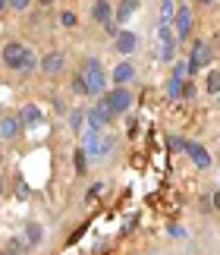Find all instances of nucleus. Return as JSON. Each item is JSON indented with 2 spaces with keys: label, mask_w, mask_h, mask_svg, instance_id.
<instances>
[{
  "label": "nucleus",
  "mask_w": 220,
  "mask_h": 255,
  "mask_svg": "<svg viewBox=\"0 0 220 255\" xmlns=\"http://www.w3.org/2000/svg\"><path fill=\"white\" fill-rule=\"evenodd\" d=\"M0 63L6 66V70H19V73H25V70H35V54L28 51L25 44H19V41H6L3 47V54H0Z\"/></svg>",
  "instance_id": "1"
},
{
  "label": "nucleus",
  "mask_w": 220,
  "mask_h": 255,
  "mask_svg": "<svg viewBox=\"0 0 220 255\" xmlns=\"http://www.w3.org/2000/svg\"><path fill=\"white\" fill-rule=\"evenodd\" d=\"M135 6H138V0H123V3H119V9H116V22L129 19V16L135 13Z\"/></svg>",
  "instance_id": "18"
},
{
  "label": "nucleus",
  "mask_w": 220,
  "mask_h": 255,
  "mask_svg": "<svg viewBox=\"0 0 220 255\" xmlns=\"http://www.w3.org/2000/svg\"><path fill=\"white\" fill-rule=\"evenodd\" d=\"M0 164H3V151H0Z\"/></svg>",
  "instance_id": "35"
},
{
  "label": "nucleus",
  "mask_w": 220,
  "mask_h": 255,
  "mask_svg": "<svg viewBox=\"0 0 220 255\" xmlns=\"http://www.w3.org/2000/svg\"><path fill=\"white\" fill-rule=\"evenodd\" d=\"M6 6H13V9H25V6H28V0H6Z\"/></svg>",
  "instance_id": "27"
},
{
  "label": "nucleus",
  "mask_w": 220,
  "mask_h": 255,
  "mask_svg": "<svg viewBox=\"0 0 220 255\" xmlns=\"http://www.w3.org/2000/svg\"><path fill=\"white\" fill-rule=\"evenodd\" d=\"M198 3H211V0H198Z\"/></svg>",
  "instance_id": "34"
},
{
  "label": "nucleus",
  "mask_w": 220,
  "mask_h": 255,
  "mask_svg": "<svg viewBox=\"0 0 220 255\" xmlns=\"http://www.w3.org/2000/svg\"><path fill=\"white\" fill-rule=\"evenodd\" d=\"M135 79V66L132 63H116L113 66V82H119V88H123V82H132Z\"/></svg>",
  "instance_id": "13"
},
{
  "label": "nucleus",
  "mask_w": 220,
  "mask_h": 255,
  "mask_svg": "<svg viewBox=\"0 0 220 255\" xmlns=\"http://www.w3.org/2000/svg\"><path fill=\"white\" fill-rule=\"evenodd\" d=\"M211 60H214V57H211V47H208L205 41H195V44H192V54H189V63H186V73L195 76L202 66H208Z\"/></svg>",
  "instance_id": "5"
},
{
  "label": "nucleus",
  "mask_w": 220,
  "mask_h": 255,
  "mask_svg": "<svg viewBox=\"0 0 220 255\" xmlns=\"http://www.w3.org/2000/svg\"><path fill=\"white\" fill-rule=\"evenodd\" d=\"M19 123H22V126H35V123H41V111H38L35 104H25V107H22V114H19Z\"/></svg>",
  "instance_id": "15"
},
{
  "label": "nucleus",
  "mask_w": 220,
  "mask_h": 255,
  "mask_svg": "<svg viewBox=\"0 0 220 255\" xmlns=\"http://www.w3.org/2000/svg\"><path fill=\"white\" fill-rule=\"evenodd\" d=\"M167 233H170V237H173V240H183V237H186V230L179 227V224H173V227H170Z\"/></svg>",
  "instance_id": "25"
},
{
  "label": "nucleus",
  "mask_w": 220,
  "mask_h": 255,
  "mask_svg": "<svg viewBox=\"0 0 220 255\" xmlns=\"http://www.w3.org/2000/svg\"><path fill=\"white\" fill-rule=\"evenodd\" d=\"M110 16H113V9H110V3L107 0H95V6H92V19L95 22H110Z\"/></svg>",
  "instance_id": "14"
},
{
  "label": "nucleus",
  "mask_w": 220,
  "mask_h": 255,
  "mask_svg": "<svg viewBox=\"0 0 220 255\" xmlns=\"http://www.w3.org/2000/svg\"><path fill=\"white\" fill-rule=\"evenodd\" d=\"M167 95L170 98H179V95H183V79H176V76H173V79L167 82Z\"/></svg>",
  "instance_id": "19"
},
{
  "label": "nucleus",
  "mask_w": 220,
  "mask_h": 255,
  "mask_svg": "<svg viewBox=\"0 0 220 255\" xmlns=\"http://www.w3.org/2000/svg\"><path fill=\"white\" fill-rule=\"evenodd\" d=\"M41 240H44V227H41V224H28V227H25V243L35 246V243H41Z\"/></svg>",
  "instance_id": "16"
},
{
  "label": "nucleus",
  "mask_w": 220,
  "mask_h": 255,
  "mask_svg": "<svg viewBox=\"0 0 220 255\" xmlns=\"http://www.w3.org/2000/svg\"><path fill=\"white\" fill-rule=\"evenodd\" d=\"M0 66H3V63H0Z\"/></svg>",
  "instance_id": "38"
},
{
  "label": "nucleus",
  "mask_w": 220,
  "mask_h": 255,
  "mask_svg": "<svg viewBox=\"0 0 220 255\" xmlns=\"http://www.w3.org/2000/svg\"><path fill=\"white\" fill-rule=\"evenodd\" d=\"M85 167H88V154L79 148V151H76V170H79V173H85Z\"/></svg>",
  "instance_id": "22"
},
{
  "label": "nucleus",
  "mask_w": 220,
  "mask_h": 255,
  "mask_svg": "<svg viewBox=\"0 0 220 255\" xmlns=\"http://www.w3.org/2000/svg\"><path fill=\"white\" fill-rule=\"evenodd\" d=\"M82 151H85L92 161H104L107 154L113 151V139H101V132L85 129V132H82Z\"/></svg>",
  "instance_id": "2"
},
{
  "label": "nucleus",
  "mask_w": 220,
  "mask_h": 255,
  "mask_svg": "<svg viewBox=\"0 0 220 255\" xmlns=\"http://www.w3.org/2000/svg\"><path fill=\"white\" fill-rule=\"evenodd\" d=\"M38 3H41V6H51V3H54V0H38Z\"/></svg>",
  "instance_id": "31"
},
{
  "label": "nucleus",
  "mask_w": 220,
  "mask_h": 255,
  "mask_svg": "<svg viewBox=\"0 0 220 255\" xmlns=\"http://www.w3.org/2000/svg\"><path fill=\"white\" fill-rule=\"evenodd\" d=\"M211 205H214V208H217V211H220V189H217V192H214V195H211Z\"/></svg>",
  "instance_id": "30"
},
{
  "label": "nucleus",
  "mask_w": 220,
  "mask_h": 255,
  "mask_svg": "<svg viewBox=\"0 0 220 255\" xmlns=\"http://www.w3.org/2000/svg\"><path fill=\"white\" fill-rule=\"evenodd\" d=\"M41 70H44L47 76H60V73L66 70V54H63V51L44 54V57H41Z\"/></svg>",
  "instance_id": "9"
},
{
  "label": "nucleus",
  "mask_w": 220,
  "mask_h": 255,
  "mask_svg": "<svg viewBox=\"0 0 220 255\" xmlns=\"http://www.w3.org/2000/svg\"><path fill=\"white\" fill-rule=\"evenodd\" d=\"M82 82H85V92L88 95H104L107 76H104V70H101V63H98V60H85V66H82Z\"/></svg>",
  "instance_id": "3"
},
{
  "label": "nucleus",
  "mask_w": 220,
  "mask_h": 255,
  "mask_svg": "<svg viewBox=\"0 0 220 255\" xmlns=\"http://www.w3.org/2000/svg\"><path fill=\"white\" fill-rule=\"evenodd\" d=\"M173 44H176L173 28L161 25V28H157V35H154V54H157V60H164V63L173 60Z\"/></svg>",
  "instance_id": "4"
},
{
  "label": "nucleus",
  "mask_w": 220,
  "mask_h": 255,
  "mask_svg": "<svg viewBox=\"0 0 220 255\" xmlns=\"http://www.w3.org/2000/svg\"><path fill=\"white\" fill-rule=\"evenodd\" d=\"M19 132H22V123H19V117H0V139H6V142H13L19 139Z\"/></svg>",
  "instance_id": "11"
},
{
  "label": "nucleus",
  "mask_w": 220,
  "mask_h": 255,
  "mask_svg": "<svg viewBox=\"0 0 220 255\" xmlns=\"http://www.w3.org/2000/svg\"><path fill=\"white\" fill-rule=\"evenodd\" d=\"M208 92H211V95H217V92H220V70L208 76Z\"/></svg>",
  "instance_id": "20"
},
{
  "label": "nucleus",
  "mask_w": 220,
  "mask_h": 255,
  "mask_svg": "<svg viewBox=\"0 0 220 255\" xmlns=\"http://www.w3.org/2000/svg\"><path fill=\"white\" fill-rule=\"evenodd\" d=\"M151 255H157V252H151Z\"/></svg>",
  "instance_id": "37"
},
{
  "label": "nucleus",
  "mask_w": 220,
  "mask_h": 255,
  "mask_svg": "<svg viewBox=\"0 0 220 255\" xmlns=\"http://www.w3.org/2000/svg\"><path fill=\"white\" fill-rule=\"evenodd\" d=\"M186 154L192 158V164H195L198 170H208V167H211V154H208L198 142H186Z\"/></svg>",
  "instance_id": "10"
},
{
  "label": "nucleus",
  "mask_w": 220,
  "mask_h": 255,
  "mask_svg": "<svg viewBox=\"0 0 220 255\" xmlns=\"http://www.w3.org/2000/svg\"><path fill=\"white\" fill-rule=\"evenodd\" d=\"M217 44H220V32H217Z\"/></svg>",
  "instance_id": "36"
},
{
  "label": "nucleus",
  "mask_w": 220,
  "mask_h": 255,
  "mask_svg": "<svg viewBox=\"0 0 220 255\" xmlns=\"http://www.w3.org/2000/svg\"><path fill=\"white\" fill-rule=\"evenodd\" d=\"M101 101L107 104V111L110 114H123V111H129V104H132V95H129L126 92V88H113V92H107L104 98H101Z\"/></svg>",
  "instance_id": "6"
},
{
  "label": "nucleus",
  "mask_w": 220,
  "mask_h": 255,
  "mask_svg": "<svg viewBox=\"0 0 220 255\" xmlns=\"http://www.w3.org/2000/svg\"><path fill=\"white\" fill-rule=\"evenodd\" d=\"M176 16V3L173 0H161V25H170Z\"/></svg>",
  "instance_id": "17"
},
{
  "label": "nucleus",
  "mask_w": 220,
  "mask_h": 255,
  "mask_svg": "<svg viewBox=\"0 0 220 255\" xmlns=\"http://www.w3.org/2000/svg\"><path fill=\"white\" fill-rule=\"evenodd\" d=\"M189 32H192V6H179L176 16H173V38L186 41Z\"/></svg>",
  "instance_id": "8"
},
{
  "label": "nucleus",
  "mask_w": 220,
  "mask_h": 255,
  "mask_svg": "<svg viewBox=\"0 0 220 255\" xmlns=\"http://www.w3.org/2000/svg\"><path fill=\"white\" fill-rule=\"evenodd\" d=\"M0 192H3V176H0Z\"/></svg>",
  "instance_id": "33"
},
{
  "label": "nucleus",
  "mask_w": 220,
  "mask_h": 255,
  "mask_svg": "<svg viewBox=\"0 0 220 255\" xmlns=\"http://www.w3.org/2000/svg\"><path fill=\"white\" fill-rule=\"evenodd\" d=\"M170 148H176V151H179V148H186V142L179 139V135H173V139H170Z\"/></svg>",
  "instance_id": "28"
},
{
  "label": "nucleus",
  "mask_w": 220,
  "mask_h": 255,
  "mask_svg": "<svg viewBox=\"0 0 220 255\" xmlns=\"http://www.w3.org/2000/svg\"><path fill=\"white\" fill-rule=\"evenodd\" d=\"M183 98H195V85L192 82H183Z\"/></svg>",
  "instance_id": "26"
},
{
  "label": "nucleus",
  "mask_w": 220,
  "mask_h": 255,
  "mask_svg": "<svg viewBox=\"0 0 220 255\" xmlns=\"http://www.w3.org/2000/svg\"><path fill=\"white\" fill-rule=\"evenodd\" d=\"M98 192H101V183H95V186H92V189H88V202H92V199H95V195H98Z\"/></svg>",
  "instance_id": "29"
},
{
  "label": "nucleus",
  "mask_w": 220,
  "mask_h": 255,
  "mask_svg": "<svg viewBox=\"0 0 220 255\" xmlns=\"http://www.w3.org/2000/svg\"><path fill=\"white\" fill-rule=\"evenodd\" d=\"M113 41H116V51L123 54V57H129V54L135 51L138 38H135V32H116V38H113Z\"/></svg>",
  "instance_id": "12"
},
{
  "label": "nucleus",
  "mask_w": 220,
  "mask_h": 255,
  "mask_svg": "<svg viewBox=\"0 0 220 255\" xmlns=\"http://www.w3.org/2000/svg\"><path fill=\"white\" fill-rule=\"evenodd\" d=\"M60 25H63V28L76 25V13H60Z\"/></svg>",
  "instance_id": "23"
},
{
  "label": "nucleus",
  "mask_w": 220,
  "mask_h": 255,
  "mask_svg": "<svg viewBox=\"0 0 220 255\" xmlns=\"http://www.w3.org/2000/svg\"><path fill=\"white\" fill-rule=\"evenodd\" d=\"M73 92H76V95H88V92H85V82H82V76H76V79H73Z\"/></svg>",
  "instance_id": "24"
},
{
  "label": "nucleus",
  "mask_w": 220,
  "mask_h": 255,
  "mask_svg": "<svg viewBox=\"0 0 220 255\" xmlns=\"http://www.w3.org/2000/svg\"><path fill=\"white\" fill-rule=\"evenodd\" d=\"M3 9H6V0H0V13H3Z\"/></svg>",
  "instance_id": "32"
},
{
  "label": "nucleus",
  "mask_w": 220,
  "mask_h": 255,
  "mask_svg": "<svg viewBox=\"0 0 220 255\" xmlns=\"http://www.w3.org/2000/svg\"><path fill=\"white\" fill-rule=\"evenodd\" d=\"M82 120H85V114H82V111H73V114H69V126H73L76 132L82 129Z\"/></svg>",
  "instance_id": "21"
},
{
  "label": "nucleus",
  "mask_w": 220,
  "mask_h": 255,
  "mask_svg": "<svg viewBox=\"0 0 220 255\" xmlns=\"http://www.w3.org/2000/svg\"><path fill=\"white\" fill-rule=\"evenodd\" d=\"M85 120H88V129H95V132H101V129H107L110 126V120H113V114L107 111V104L104 101H98L92 111L85 114Z\"/></svg>",
  "instance_id": "7"
}]
</instances>
